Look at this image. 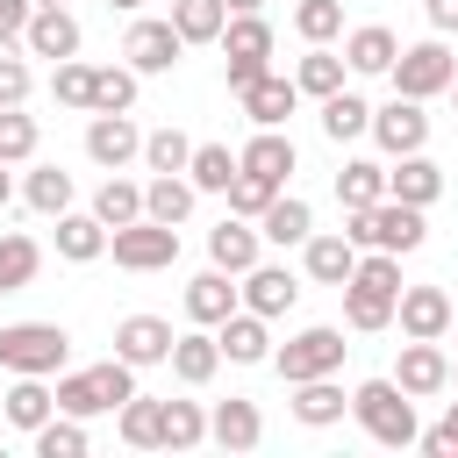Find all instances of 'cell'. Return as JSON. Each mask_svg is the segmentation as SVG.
<instances>
[{
	"mask_svg": "<svg viewBox=\"0 0 458 458\" xmlns=\"http://www.w3.org/2000/svg\"><path fill=\"white\" fill-rule=\"evenodd\" d=\"M386 79H394V93H408V100H437V93L458 79V57H451L444 36H429V43H408V50L386 64Z\"/></svg>",
	"mask_w": 458,
	"mask_h": 458,
	"instance_id": "7",
	"label": "cell"
},
{
	"mask_svg": "<svg viewBox=\"0 0 458 458\" xmlns=\"http://www.w3.org/2000/svg\"><path fill=\"white\" fill-rule=\"evenodd\" d=\"M258 243H265V236H258L243 215H222V222L208 229V265H222L229 279H243V272L258 265Z\"/></svg>",
	"mask_w": 458,
	"mask_h": 458,
	"instance_id": "19",
	"label": "cell"
},
{
	"mask_svg": "<svg viewBox=\"0 0 458 458\" xmlns=\"http://www.w3.org/2000/svg\"><path fill=\"white\" fill-rule=\"evenodd\" d=\"M236 293H243V308H250V315H265V322H272V315H286V308L301 301V279H293L286 265H265V258H258V265L243 272V286H236Z\"/></svg>",
	"mask_w": 458,
	"mask_h": 458,
	"instance_id": "16",
	"label": "cell"
},
{
	"mask_svg": "<svg viewBox=\"0 0 458 458\" xmlns=\"http://www.w3.org/2000/svg\"><path fill=\"white\" fill-rule=\"evenodd\" d=\"M451 293L444 286H401V301H394V322H401V336H429V344H444L451 336Z\"/></svg>",
	"mask_w": 458,
	"mask_h": 458,
	"instance_id": "11",
	"label": "cell"
},
{
	"mask_svg": "<svg viewBox=\"0 0 458 458\" xmlns=\"http://www.w3.org/2000/svg\"><path fill=\"white\" fill-rule=\"evenodd\" d=\"M7 200H14V179H7V165H0V208H7Z\"/></svg>",
	"mask_w": 458,
	"mask_h": 458,
	"instance_id": "55",
	"label": "cell"
},
{
	"mask_svg": "<svg viewBox=\"0 0 458 458\" xmlns=\"http://www.w3.org/2000/svg\"><path fill=\"white\" fill-rule=\"evenodd\" d=\"M86 157H93L100 172H122L129 157H143V129H136L129 114H93V122H86Z\"/></svg>",
	"mask_w": 458,
	"mask_h": 458,
	"instance_id": "15",
	"label": "cell"
},
{
	"mask_svg": "<svg viewBox=\"0 0 458 458\" xmlns=\"http://www.w3.org/2000/svg\"><path fill=\"white\" fill-rule=\"evenodd\" d=\"M36 272H43V243L21 236V229H7V236H0V293H21Z\"/></svg>",
	"mask_w": 458,
	"mask_h": 458,
	"instance_id": "32",
	"label": "cell"
},
{
	"mask_svg": "<svg viewBox=\"0 0 458 458\" xmlns=\"http://www.w3.org/2000/svg\"><path fill=\"white\" fill-rule=\"evenodd\" d=\"M344 351H351V344H344V329L315 322V329H301V336L272 344V358H265V365L293 386V379H322V372H336V365H344Z\"/></svg>",
	"mask_w": 458,
	"mask_h": 458,
	"instance_id": "5",
	"label": "cell"
},
{
	"mask_svg": "<svg viewBox=\"0 0 458 458\" xmlns=\"http://www.w3.org/2000/svg\"><path fill=\"white\" fill-rule=\"evenodd\" d=\"M100 250H107V222H100V215H72V208H64V215H57V258L93 265Z\"/></svg>",
	"mask_w": 458,
	"mask_h": 458,
	"instance_id": "31",
	"label": "cell"
},
{
	"mask_svg": "<svg viewBox=\"0 0 458 458\" xmlns=\"http://www.w3.org/2000/svg\"><path fill=\"white\" fill-rule=\"evenodd\" d=\"M308 229H315V208L293 200V193H272V208L258 215V236L265 243H308Z\"/></svg>",
	"mask_w": 458,
	"mask_h": 458,
	"instance_id": "30",
	"label": "cell"
},
{
	"mask_svg": "<svg viewBox=\"0 0 458 458\" xmlns=\"http://www.w3.org/2000/svg\"><path fill=\"white\" fill-rule=\"evenodd\" d=\"M444 93H451V100H458V79H451V86H444Z\"/></svg>",
	"mask_w": 458,
	"mask_h": 458,
	"instance_id": "59",
	"label": "cell"
},
{
	"mask_svg": "<svg viewBox=\"0 0 458 458\" xmlns=\"http://www.w3.org/2000/svg\"><path fill=\"white\" fill-rule=\"evenodd\" d=\"M236 165L258 172V179H272V186H286V179H293V136H286V129H258V136L236 150Z\"/></svg>",
	"mask_w": 458,
	"mask_h": 458,
	"instance_id": "26",
	"label": "cell"
},
{
	"mask_svg": "<svg viewBox=\"0 0 458 458\" xmlns=\"http://www.w3.org/2000/svg\"><path fill=\"white\" fill-rule=\"evenodd\" d=\"M122 444H136V451H157V444H165V401H150V394H129V401H122Z\"/></svg>",
	"mask_w": 458,
	"mask_h": 458,
	"instance_id": "35",
	"label": "cell"
},
{
	"mask_svg": "<svg viewBox=\"0 0 458 458\" xmlns=\"http://www.w3.org/2000/svg\"><path fill=\"white\" fill-rule=\"evenodd\" d=\"M208 437H215L222 451H258V437H265V415H258V401H215V415H208Z\"/></svg>",
	"mask_w": 458,
	"mask_h": 458,
	"instance_id": "27",
	"label": "cell"
},
{
	"mask_svg": "<svg viewBox=\"0 0 458 458\" xmlns=\"http://www.w3.org/2000/svg\"><path fill=\"white\" fill-rule=\"evenodd\" d=\"M386 193H394V200H408V208H429V200L444 193V165H437V157H422V150H408V157H394V165H386Z\"/></svg>",
	"mask_w": 458,
	"mask_h": 458,
	"instance_id": "20",
	"label": "cell"
},
{
	"mask_svg": "<svg viewBox=\"0 0 458 458\" xmlns=\"http://www.w3.org/2000/svg\"><path fill=\"white\" fill-rule=\"evenodd\" d=\"M344 236H351L358 250H394V258H408V250H422V236H429V222H422V208H408V200H394V193H379L372 208H351V222H344Z\"/></svg>",
	"mask_w": 458,
	"mask_h": 458,
	"instance_id": "1",
	"label": "cell"
},
{
	"mask_svg": "<svg viewBox=\"0 0 458 458\" xmlns=\"http://www.w3.org/2000/svg\"><path fill=\"white\" fill-rule=\"evenodd\" d=\"M365 129H372V107L336 86V93L322 100V136H329V143H351V136H365Z\"/></svg>",
	"mask_w": 458,
	"mask_h": 458,
	"instance_id": "37",
	"label": "cell"
},
{
	"mask_svg": "<svg viewBox=\"0 0 458 458\" xmlns=\"http://www.w3.org/2000/svg\"><path fill=\"white\" fill-rule=\"evenodd\" d=\"M451 336H458V308H451Z\"/></svg>",
	"mask_w": 458,
	"mask_h": 458,
	"instance_id": "60",
	"label": "cell"
},
{
	"mask_svg": "<svg viewBox=\"0 0 458 458\" xmlns=\"http://www.w3.org/2000/svg\"><path fill=\"white\" fill-rule=\"evenodd\" d=\"M179 50H186V43H179V29H172V21H136V29L122 36V57H129V72H136V79L172 72V64H179Z\"/></svg>",
	"mask_w": 458,
	"mask_h": 458,
	"instance_id": "14",
	"label": "cell"
},
{
	"mask_svg": "<svg viewBox=\"0 0 458 458\" xmlns=\"http://www.w3.org/2000/svg\"><path fill=\"white\" fill-rule=\"evenodd\" d=\"M229 308H243V293L229 286V272L222 265H208L200 279H186V322H200V329H215Z\"/></svg>",
	"mask_w": 458,
	"mask_h": 458,
	"instance_id": "21",
	"label": "cell"
},
{
	"mask_svg": "<svg viewBox=\"0 0 458 458\" xmlns=\"http://www.w3.org/2000/svg\"><path fill=\"white\" fill-rule=\"evenodd\" d=\"M222 193H229V215H243V222H258V215H265V208H272V193H279V186H272V179H258V172H243V165H236V179H229V186H222Z\"/></svg>",
	"mask_w": 458,
	"mask_h": 458,
	"instance_id": "45",
	"label": "cell"
},
{
	"mask_svg": "<svg viewBox=\"0 0 458 458\" xmlns=\"http://www.w3.org/2000/svg\"><path fill=\"white\" fill-rule=\"evenodd\" d=\"M93 215H100L107 229L136 222V215H143V186H136V179H114V172H107V186L93 193Z\"/></svg>",
	"mask_w": 458,
	"mask_h": 458,
	"instance_id": "41",
	"label": "cell"
},
{
	"mask_svg": "<svg viewBox=\"0 0 458 458\" xmlns=\"http://www.w3.org/2000/svg\"><path fill=\"white\" fill-rule=\"evenodd\" d=\"M394 57H401V36H394L386 21H365V29H351V36H344V64H351V72H365V79H379Z\"/></svg>",
	"mask_w": 458,
	"mask_h": 458,
	"instance_id": "25",
	"label": "cell"
},
{
	"mask_svg": "<svg viewBox=\"0 0 458 458\" xmlns=\"http://www.w3.org/2000/svg\"><path fill=\"white\" fill-rule=\"evenodd\" d=\"M36 458H86V422L79 415H50L36 429Z\"/></svg>",
	"mask_w": 458,
	"mask_h": 458,
	"instance_id": "43",
	"label": "cell"
},
{
	"mask_svg": "<svg viewBox=\"0 0 458 458\" xmlns=\"http://www.w3.org/2000/svg\"><path fill=\"white\" fill-rule=\"evenodd\" d=\"M444 422H451V429H458V401H451V408H444Z\"/></svg>",
	"mask_w": 458,
	"mask_h": 458,
	"instance_id": "57",
	"label": "cell"
},
{
	"mask_svg": "<svg viewBox=\"0 0 458 458\" xmlns=\"http://www.w3.org/2000/svg\"><path fill=\"white\" fill-rule=\"evenodd\" d=\"M451 386H458V365H451Z\"/></svg>",
	"mask_w": 458,
	"mask_h": 458,
	"instance_id": "61",
	"label": "cell"
},
{
	"mask_svg": "<svg viewBox=\"0 0 458 458\" xmlns=\"http://www.w3.org/2000/svg\"><path fill=\"white\" fill-rule=\"evenodd\" d=\"M344 408H351V394L336 386V372H322V379H293V422L329 429V422H344Z\"/></svg>",
	"mask_w": 458,
	"mask_h": 458,
	"instance_id": "24",
	"label": "cell"
},
{
	"mask_svg": "<svg viewBox=\"0 0 458 458\" xmlns=\"http://www.w3.org/2000/svg\"><path fill=\"white\" fill-rule=\"evenodd\" d=\"M29 14H36V0H0V43H21Z\"/></svg>",
	"mask_w": 458,
	"mask_h": 458,
	"instance_id": "51",
	"label": "cell"
},
{
	"mask_svg": "<svg viewBox=\"0 0 458 458\" xmlns=\"http://www.w3.org/2000/svg\"><path fill=\"white\" fill-rule=\"evenodd\" d=\"M386 193V165H372V157H351L344 172H336V200H344V215L351 208H372Z\"/></svg>",
	"mask_w": 458,
	"mask_h": 458,
	"instance_id": "39",
	"label": "cell"
},
{
	"mask_svg": "<svg viewBox=\"0 0 458 458\" xmlns=\"http://www.w3.org/2000/svg\"><path fill=\"white\" fill-rule=\"evenodd\" d=\"M0 415H7L14 429H29V437H36V429H43L50 415H57V394H50V386H43L36 372H14V386L0 394Z\"/></svg>",
	"mask_w": 458,
	"mask_h": 458,
	"instance_id": "23",
	"label": "cell"
},
{
	"mask_svg": "<svg viewBox=\"0 0 458 458\" xmlns=\"http://www.w3.org/2000/svg\"><path fill=\"white\" fill-rule=\"evenodd\" d=\"M143 215L179 229V222L193 215V179H179V172H150V186H143Z\"/></svg>",
	"mask_w": 458,
	"mask_h": 458,
	"instance_id": "29",
	"label": "cell"
},
{
	"mask_svg": "<svg viewBox=\"0 0 458 458\" xmlns=\"http://www.w3.org/2000/svg\"><path fill=\"white\" fill-rule=\"evenodd\" d=\"M293 29H301L308 43H336V36H344V0H301V7H293Z\"/></svg>",
	"mask_w": 458,
	"mask_h": 458,
	"instance_id": "46",
	"label": "cell"
},
{
	"mask_svg": "<svg viewBox=\"0 0 458 458\" xmlns=\"http://www.w3.org/2000/svg\"><path fill=\"white\" fill-rule=\"evenodd\" d=\"M200 437H208L200 401H165V444H157V451H193Z\"/></svg>",
	"mask_w": 458,
	"mask_h": 458,
	"instance_id": "42",
	"label": "cell"
},
{
	"mask_svg": "<svg viewBox=\"0 0 458 458\" xmlns=\"http://www.w3.org/2000/svg\"><path fill=\"white\" fill-rule=\"evenodd\" d=\"M50 93H57V107H86V100H93V64L64 57V64L50 72Z\"/></svg>",
	"mask_w": 458,
	"mask_h": 458,
	"instance_id": "49",
	"label": "cell"
},
{
	"mask_svg": "<svg viewBox=\"0 0 458 458\" xmlns=\"http://www.w3.org/2000/svg\"><path fill=\"white\" fill-rule=\"evenodd\" d=\"M64 358H72V329L64 322H7L0 329V365L7 372L50 379V372H64Z\"/></svg>",
	"mask_w": 458,
	"mask_h": 458,
	"instance_id": "4",
	"label": "cell"
},
{
	"mask_svg": "<svg viewBox=\"0 0 458 458\" xmlns=\"http://www.w3.org/2000/svg\"><path fill=\"white\" fill-rule=\"evenodd\" d=\"M36 157V114L0 107V165H29Z\"/></svg>",
	"mask_w": 458,
	"mask_h": 458,
	"instance_id": "47",
	"label": "cell"
},
{
	"mask_svg": "<svg viewBox=\"0 0 458 458\" xmlns=\"http://www.w3.org/2000/svg\"><path fill=\"white\" fill-rule=\"evenodd\" d=\"M172 336H179V329H172L165 315H122V322H114V358L136 365V372H143V365H165V358H172Z\"/></svg>",
	"mask_w": 458,
	"mask_h": 458,
	"instance_id": "12",
	"label": "cell"
},
{
	"mask_svg": "<svg viewBox=\"0 0 458 458\" xmlns=\"http://www.w3.org/2000/svg\"><path fill=\"white\" fill-rule=\"evenodd\" d=\"M186 179H193V193H222V186L236 179V150H229V143H193Z\"/></svg>",
	"mask_w": 458,
	"mask_h": 458,
	"instance_id": "38",
	"label": "cell"
},
{
	"mask_svg": "<svg viewBox=\"0 0 458 458\" xmlns=\"http://www.w3.org/2000/svg\"><path fill=\"white\" fill-rule=\"evenodd\" d=\"M215 43H222V72H229V93H236V86H250L258 72H272V21H265V14H229Z\"/></svg>",
	"mask_w": 458,
	"mask_h": 458,
	"instance_id": "6",
	"label": "cell"
},
{
	"mask_svg": "<svg viewBox=\"0 0 458 458\" xmlns=\"http://www.w3.org/2000/svg\"><path fill=\"white\" fill-rule=\"evenodd\" d=\"M386 379H394V386H401L408 401H429V394H444V386H451V358H444V351H437L429 336H408Z\"/></svg>",
	"mask_w": 458,
	"mask_h": 458,
	"instance_id": "9",
	"label": "cell"
},
{
	"mask_svg": "<svg viewBox=\"0 0 458 458\" xmlns=\"http://www.w3.org/2000/svg\"><path fill=\"white\" fill-rule=\"evenodd\" d=\"M29 86H36V79H29V64H21V57H7V43H0V107H21V100H29Z\"/></svg>",
	"mask_w": 458,
	"mask_h": 458,
	"instance_id": "50",
	"label": "cell"
},
{
	"mask_svg": "<svg viewBox=\"0 0 458 458\" xmlns=\"http://www.w3.org/2000/svg\"><path fill=\"white\" fill-rule=\"evenodd\" d=\"M215 344H222L229 365H265V358H272V329H265V315H250V308H229V315L215 322Z\"/></svg>",
	"mask_w": 458,
	"mask_h": 458,
	"instance_id": "17",
	"label": "cell"
},
{
	"mask_svg": "<svg viewBox=\"0 0 458 458\" xmlns=\"http://www.w3.org/2000/svg\"><path fill=\"white\" fill-rule=\"evenodd\" d=\"M172 372H179V386H208L215 372H222V344L208 336V329H179L172 336V358H165Z\"/></svg>",
	"mask_w": 458,
	"mask_h": 458,
	"instance_id": "22",
	"label": "cell"
},
{
	"mask_svg": "<svg viewBox=\"0 0 458 458\" xmlns=\"http://www.w3.org/2000/svg\"><path fill=\"white\" fill-rule=\"evenodd\" d=\"M351 415H358V429L372 437V444H386V451H408L415 444V401L394 386V379H365L358 394H351Z\"/></svg>",
	"mask_w": 458,
	"mask_h": 458,
	"instance_id": "3",
	"label": "cell"
},
{
	"mask_svg": "<svg viewBox=\"0 0 458 458\" xmlns=\"http://www.w3.org/2000/svg\"><path fill=\"white\" fill-rule=\"evenodd\" d=\"M21 50H29V57L64 64V57H79V21H72L64 7H36V14H29V29H21Z\"/></svg>",
	"mask_w": 458,
	"mask_h": 458,
	"instance_id": "18",
	"label": "cell"
},
{
	"mask_svg": "<svg viewBox=\"0 0 458 458\" xmlns=\"http://www.w3.org/2000/svg\"><path fill=\"white\" fill-rule=\"evenodd\" d=\"M422 14H429L437 36H458V0H422Z\"/></svg>",
	"mask_w": 458,
	"mask_h": 458,
	"instance_id": "53",
	"label": "cell"
},
{
	"mask_svg": "<svg viewBox=\"0 0 458 458\" xmlns=\"http://www.w3.org/2000/svg\"><path fill=\"white\" fill-rule=\"evenodd\" d=\"M344 72H351V64H344L329 43H308V57L293 64V86H301V93H315V100H329V93L344 86Z\"/></svg>",
	"mask_w": 458,
	"mask_h": 458,
	"instance_id": "33",
	"label": "cell"
},
{
	"mask_svg": "<svg viewBox=\"0 0 458 458\" xmlns=\"http://www.w3.org/2000/svg\"><path fill=\"white\" fill-rule=\"evenodd\" d=\"M136 107V72L129 64H93V100L86 114H129Z\"/></svg>",
	"mask_w": 458,
	"mask_h": 458,
	"instance_id": "34",
	"label": "cell"
},
{
	"mask_svg": "<svg viewBox=\"0 0 458 458\" xmlns=\"http://www.w3.org/2000/svg\"><path fill=\"white\" fill-rule=\"evenodd\" d=\"M21 200H29L36 215H64V208H72V172H64V165H36V172L21 179Z\"/></svg>",
	"mask_w": 458,
	"mask_h": 458,
	"instance_id": "40",
	"label": "cell"
},
{
	"mask_svg": "<svg viewBox=\"0 0 458 458\" xmlns=\"http://www.w3.org/2000/svg\"><path fill=\"white\" fill-rule=\"evenodd\" d=\"M301 250H308V279H315V286H344L351 265H358V243H351V236H315V229H308Z\"/></svg>",
	"mask_w": 458,
	"mask_h": 458,
	"instance_id": "28",
	"label": "cell"
},
{
	"mask_svg": "<svg viewBox=\"0 0 458 458\" xmlns=\"http://www.w3.org/2000/svg\"><path fill=\"white\" fill-rule=\"evenodd\" d=\"M36 7H64V0H36Z\"/></svg>",
	"mask_w": 458,
	"mask_h": 458,
	"instance_id": "58",
	"label": "cell"
},
{
	"mask_svg": "<svg viewBox=\"0 0 458 458\" xmlns=\"http://www.w3.org/2000/svg\"><path fill=\"white\" fill-rule=\"evenodd\" d=\"M415 444H422L429 458H458V429H451V422H437V429H415Z\"/></svg>",
	"mask_w": 458,
	"mask_h": 458,
	"instance_id": "52",
	"label": "cell"
},
{
	"mask_svg": "<svg viewBox=\"0 0 458 458\" xmlns=\"http://www.w3.org/2000/svg\"><path fill=\"white\" fill-rule=\"evenodd\" d=\"M236 107L250 114V129H286V114L301 107V86L279 72H258L250 86H236Z\"/></svg>",
	"mask_w": 458,
	"mask_h": 458,
	"instance_id": "13",
	"label": "cell"
},
{
	"mask_svg": "<svg viewBox=\"0 0 458 458\" xmlns=\"http://www.w3.org/2000/svg\"><path fill=\"white\" fill-rule=\"evenodd\" d=\"M186 157H193V136L186 129H150L143 136V165L150 172H186Z\"/></svg>",
	"mask_w": 458,
	"mask_h": 458,
	"instance_id": "44",
	"label": "cell"
},
{
	"mask_svg": "<svg viewBox=\"0 0 458 458\" xmlns=\"http://www.w3.org/2000/svg\"><path fill=\"white\" fill-rule=\"evenodd\" d=\"M107 250H114V265H122V272H165V265L179 258V229H172V222L136 215V222L107 229Z\"/></svg>",
	"mask_w": 458,
	"mask_h": 458,
	"instance_id": "8",
	"label": "cell"
},
{
	"mask_svg": "<svg viewBox=\"0 0 458 458\" xmlns=\"http://www.w3.org/2000/svg\"><path fill=\"white\" fill-rule=\"evenodd\" d=\"M57 415H114L129 394H136V365H122V358H107V365H86V372H57Z\"/></svg>",
	"mask_w": 458,
	"mask_h": 458,
	"instance_id": "2",
	"label": "cell"
},
{
	"mask_svg": "<svg viewBox=\"0 0 458 458\" xmlns=\"http://www.w3.org/2000/svg\"><path fill=\"white\" fill-rule=\"evenodd\" d=\"M172 29H179V43H215L222 36V21H229V7L222 0H172V14H165Z\"/></svg>",
	"mask_w": 458,
	"mask_h": 458,
	"instance_id": "36",
	"label": "cell"
},
{
	"mask_svg": "<svg viewBox=\"0 0 458 458\" xmlns=\"http://www.w3.org/2000/svg\"><path fill=\"white\" fill-rule=\"evenodd\" d=\"M365 136H379V150H386V157H408V150H422V143H429V114H422V100L394 93L386 107H372V129H365Z\"/></svg>",
	"mask_w": 458,
	"mask_h": 458,
	"instance_id": "10",
	"label": "cell"
},
{
	"mask_svg": "<svg viewBox=\"0 0 458 458\" xmlns=\"http://www.w3.org/2000/svg\"><path fill=\"white\" fill-rule=\"evenodd\" d=\"M107 7H114V14H136V7H143V0H107Z\"/></svg>",
	"mask_w": 458,
	"mask_h": 458,
	"instance_id": "56",
	"label": "cell"
},
{
	"mask_svg": "<svg viewBox=\"0 0 458 458\" xmlns=\"http://www.w3.org/2000/svg\"><path fill=\"white\" fill-rule=\"evenodd\" d=\"M222 7H229V14H258L265 0H222Z\"/></svg>",
	"mask_w": 458,
	"mask_h": 458,
	"instance_id": "54",
	"label": "cell"
},
{
	"mask_svg": "<svg viewBox=\"0 0 458 458\" xmlns=\"http://www.w3.org/2000/svg\"><path fill=\"white\" fill-rule=\"evenodd\" d=\"M336 293H344V322H351L358 336H372V329H386V322H394V301L358 293V286H336Z\"/></svg>",
	"mask_w": 458,
	"mask_h": 458,
	"instance_id": "48",
	"label": "cell"
}]
</instances>
